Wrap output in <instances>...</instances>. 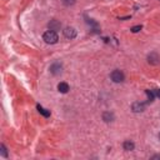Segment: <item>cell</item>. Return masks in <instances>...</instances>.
Listing matches in <instances>:
<instances>
[{
  "label": "cell",
  "mask_w": 160,
  "mask_h": 160,
  "mask_svg": "<svg viewBox=\"0 0 160 160\" xmlns=\"http://www.w3.org/2000/svg\"><path fill=\"white\" fill-rule=\"evenodd\" d=\"M148 59H149V63L150 64H158L159 63V56H158V54H155V53H152L149 56H148Z\"/></svg>",
  "instance_id": "9c48e42d"
},
{
  "label": "cell",
  "mask_w": 160,
  "mask_h": 160,
  "mask_svg": "<svg viewBox=\"0 0 160 160\" xmlns=\"http://www.w3.org/2000/svg\"><path fill=\"white\" fill-rule=\"evenodd\" d=\"M0 154H1L3 158H8V152H6V148L4 144L0 145Z\"/></svg>",
  "instance_id": "7c38bea8"
},
{
  "label": "cell",
  "mask_w": 160,
  "mask_h": 160,
  "mask_svg": "<svg viewBox=\"0 0 160 160\" xmlns=\"http://www.w3.org/2000/svg\"><path fill=\"white\" fill-rule=\"evenodd\" d=\"M152 159H160V155H159V154H158V155H154Z\"/></svg>",
  "instance_id": "e0dca14e"
},
{
  "label": "cell",
  "mask_w": 160,
  "mask_h": 160,
  "mask_svg": "<svg viewBox=\"0 0 160 160\" xmlns=\"http://www.w3.org/2000/svg\"><path fill=\"white\" fill-rule=\"evenodd\" d=\"M58 90H59L60 93H63V94H66L69 90H70V88H69V85L66 83H59L58 84Z\"/></svg>",
  "instance_id": "52a82bcc"
},
{
  "label": "cell",
  "mask_w": 160,
  "mask_h": 160,
  "mask_svg": "<svg viewBox=\"0 0 160 160\" xmlns=\"http://www.w3.org/2000/svg\"><path fill=\"white\" fill-rule=\"evenodd\" d=\"M43 39L46 44H56L58 40H59L56 32H53V30H48V32L44 33Z\"/></svg>",
  "instance_id": "6da1fadb"
},
{
  "label": "cell",
  "mask_w": 160,
  "mask_h": 160,
  "mask_svg": "<svg viewBox=\"0 0 160 160\" xmlns=\"http://www.w3.org/2000/svg\"><path fill=\"white\" fill-rule=\"evenodd\" d=\"M36 108H38V110H39V113L41 114V115H44V116H45V118L50 116V112H49V110H46V109H44L41 105H38Z\"/></svg>",
  "instance_id": "8fae6325"
},
{
  "label": "cell",
  "mask_w": 160,
  "mask_h": 160,
  "mask_svg": "<svg viewBox=\"0 0 160 160\" xmlns=\"http://www.w3.org/2000/svg\"><path fill=\"white\" fill-rule=\"evenodd\" d=\"M123 148H124V150H125V152H131V150H134L135 145H134V143H133V141L125 140V141H124V144H123Z\"/></svg>",
  "instance_id": "ba28073f"
},
{
  "label": "cell",
  "mask_w": 160,
  "mask_h": 160,
  "mask_svg": "<svg viewBox=\"0 0 160 160\" xmlns=\"http://www.w3.org/2000/svg\"><path fill=\"white\" fill-rule=\"evenodd\" d=\"M131 108H133V112H134V113H140V112H144V110H145V104L136 101V103L133 104Z\"/></svg>",
  "instance_id": "277c9868"
},
{
  "label": "cell",
  "mask_w": 160,
  "mask_h": 160,
  "mask_svg": "<svg viewBox=\"0 0 160 160\" xmlns=\"http://www.w3.org/2000/svg\"><path fill=\"white\" fill-rule=\"evenodd\" d=\"M49 29L53 30V32H58L60 28H61V24H60V21H58V20H50V23H49Z\"/></svg>",
  "instance_id": "5b68a950"
},
{
  "label": "cell",
  "mask_w": 160,
  "mask_h": 160,
  "mask_svg": "<svg viewBox=\"0 0 160 160\" xmlns=\"http://www.w3.org/2000/svg\"><path fill=\"white\" fill-rule=\"evenodd\" d=\"M145 93H146V95H148L149 103H152V101L154 100V98H155V94H154V91H152V90H145Z\"/></svg>",
  "instance_id": "4fadbf2b"
},
{
  "label": "cell",
  "mask_w": 160,
  "mask_h": 160,
  "mask_svg": "<svg viewBox=\"0 0 160 160\" xmlns=\"http://www.w3.org/2000/svg\"><path fill=\"white\" fill-rule=\"evenodd\" d=\"M103 119H104V121H106V123L113 121V120H114V114L113 113H109V112H105L103 114Z\"/></svg>",
  "instance_id": "30bf717a"
},
{
  "label": "cell",
  "mask_w": 160,
  "mask_h": 160,
  "mask_svg": "<svg viewBox=\"0 0 160 160\" xmlns=\"http://www.w3.org/2000/svg\"><path fill=\"white\" fill-rule=\"evenodd\" d=\"M133 33H138V32H140L141 30V25H136V26H134V28H131L130 29Z\"/></svg>",
  "instance_id": "9a60e30c"
},
{
  "label": "cell",
  "mask_w": 160,
  "mask_h": 160,
  "mask_svg": "<svg viewBox=\"0 0 160 160\" xmlns=\"http://www.w3.org/2000/svg\"><path fill=\"white\" fill-rule=\"evenodd\" d=\"M76 3V0H63V4L66 6H70V5H74Z\"/></svg>",
  "instance_id": "5bb4252c"
},
{
  "label": "cell",
  "mask_w": 160,
  "mask_h": 160,
  "mask_svg": "<svg viewBox=\"0 0 160 160\" xmlns=\"http://www.w3.org/2000/svg\"><path fill=\"white\" fill-rule=\"evenodd\" d=\"M110 78H112V80L114 83H123L124 79H125V76H124V73L121 72V70H114V72H112V74H110Z\"/></svg>",
  "instance_id": "7a4b0ae2"
},
{
  "label": "cell",
  "mask_w": 160,
  "mask_h": 160,
  "mask_svg": "<svg viewBox=\"0 0 160 160\" xmlns=\"http://www.w3.org/2000/svg\"><path fill=\"white\" fill-rule=\"evenodd\" d=\"M63 33H64V36L68 38V39H74L75 36H76V30H75L74 28H72V26L65 28L63 30Z\"/></svg>",
  "instance_id": "3957f363"
},
{
  "label": "cell",
  "mask_w": 160,
  "mask_h": 160,
  "mask_svg": "<svg viewBox=\"0 0 160 160\" xmlns=\"http://www.w3.org/2000/svg\"><path fill=\"white\" fill-rule=\"evenodd\" d=\"M50 73H51V74H54V75L60 74V73H61V65H60L59 63L53 64V65L50 66Z\"/></svg>",
  "instance_id": "8992f818"
},
{
  "label": "cell",
  "mask_w": 160,
  "mask_h": 160,
  "mask_svg": "<svg viewBox=\"0 0 160 160\" xmlns=\"http://www.w3.org/2000/svg\"><path fill=\"white\" fill-rule=\"evenodd\" d=\"M154 94H155V96L160 98V89H155V90H154Z\"/></svg>",
  "instance_id": "2e32d148"
},
{
  "label": "cell",
  "mask_w": 160,
  "mask_h": 160,
  "mask_svg": "<svg viewBox=\"0 0 160 160\" xmlns=\"http://www.w3.org/2000/svg\"><path fill=\"white\" fill-rule=\"evenodd\" d=\"M159 139H160V133H159Z\"/></svg>",
  "instance_id": "ac0fdd59"
}]
</instances>
